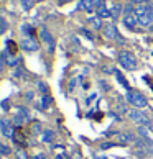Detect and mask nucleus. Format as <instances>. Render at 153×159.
Returning a JSON list of instances; mask_svg holds the SVG:
<instances>
[{"instance_id": "nucleus-10", "label": "nucleus", "mask_w": 153, "mask_h": 159, "mask_svg": "<svg viewBox=\"0 0 153 159\" xmlns=\"http://www.w3.org/2000/svg\"><path fill=\"white\" fill-rule=\"evenodd\" d=\"M13 139H15V143L22 146V148H25L26 146V138H25V131H23V128L18 126V128H15V134H13Z\"/></svg>"}, {"instance_id": "nucleus-4", "label": "nucleus", "mask_w": 153, "mask_h": 159, "mask_svg": "<svg viewBox=\"0 0 153 159\" xmlns=\"http://www.w3.org/2000/svg\"><path fill=\"white\" fill-rule=\"evenodd\" d=\"M128 116H130V120L132 121H135L137 125H140V126H143V125H150L151 123V118L148 116V113H145V111H142V110H132L130 113H128Z\"/></svg>"}, {"instance_id": "nucleus-33", "label": "nucleus", "mask_w": 153, "mask_h": 159, "mask_svg": "<svg viewBox=\"0 0 153 159\" xmlns=\"http://www.w3.org/2000/svg\"><path fill=\"white\" fill-rule=\"evenodd\" d=\"M58 5H64V3H69V2H73V0H56Z\"/></svg>"}, {"instance_id": "nucleus-20", "label": "nucleus", "mask_w": 153, "mask_h": 159, "mask_svg": "<svg viewBox=\"0 0 153 159\" xmlns=\"http://www.w3.org/2000/svg\"><path fill=\"white\" fill-rule=\"evenodd\" d=\"M120 10H122V5L120 3H114L112 5V16H114V18H117V16L120 15Z\"/></svg>"}, {"instance_id": "nucleus-35", "label": "nucleus", "mask_w": 153, "mask_h": 159, "mask_svg": "<svg viewBox=\"0 0 153 159\" xmlns=\"http://www.w3.org/2000/svg\"><path fill=\"white\" fill-rule=\"evenodd\" d=\"M26 98H28V100H33V92H28V93H26Z\"/></svg>"}, {"instance_id": "nucleus-1", "label": "nucleus", "mask_w": 153, "mask_h": 159, "mask_svg": "<svg viewBox=\"0 0 153 159\" xmlns=\"http://www.w3.org/2000/svg\"><path fill=\"white\" fill-rule=\"evenodd\" d=\"M135 16H137V21L142 26H151L153 25V3L145 2L142 5H137L135 7Z\"/></svg>"}, {"instance_id": "nucleus-32", "label": "nucleus", "mask_w": 153, "mask_h": 159, "mask_svg": "<svg viewBox=\"0 0 153 159\" xmlns=\"http://www.w3.org/2000/svg\"><path fill=\"white\" fill-rule=\"evenodd\" d=\"M2 108H3V110H8V108H10V105H8L7 100H3V102H2Z\"/></svg>"}, {"instance_id": "nucleus-13", "label": "nucleus", "mask_w": 153, "mask_h": 159, "mask_svg": "<svg viewBox=\"0 0 153 159\" xmlns=\"http://www.w3.org/2000/svg\"><path fill=\"white\" fill-rule=\"evenodd\" d=\"M53 138H55V133H53V129H45L43 136H41V141H43V143H51Z\"/></svg>"}, {"instance_id": "nucleus-17", "label": "nucleus", "mask_w": 153, "mask_h": 159, "mask_svg": "<svg viewBox=\"0 0 153 159\" xmlns=\"http://www.w3.org/2000/svg\"><path fill=\"white\" fill-rule=\"evenodd\" d=\"M7 48H8V52L12 56L17 54V51H18V46H17L15 41H7Z\"/></svg>"}, {"instance_id": "nucleus-6", "label": "nucleus", "mask_w": 153, "mask_h": 159, "mask_svg": "<svg viewBox=\"0 0 153 159\" xmlns=\"http://www.w3.org/2000/svg\"><path fill=\"white\" fill-rule=\"evenodd\" d=\"M40 36H41V39H43V43L46 44V48H48V52H55V48H56V41H55V38H53V34L46 30V28H43V30L40 31Z\"/></svg>"}, {"instance_id": "nucleus-37", "label": "nucleus", "mask_w": 153, "mask_h": 159, "mask_svg": "<svg viewBox=\"0 0 153 159\" xmlns=\"http://www.w3.org/2000/svg\"><path fill=\"white\" fill-rule=\"evenodd\" d=\"M96 159H107V157H104V156H97Z\"/></svg>"}, {"instance_id": "nucleus-11", "label": "nucleus", "mask_w": 153, "mask_h": 159, "mask_svg": "<svg viewBox=\"0 0 153 159\" xmlns=\"http://www.w3.org/2000/svg\"><path fill=\"white\" fill-rule=\"evenodd\" d=\"M123 25H125V28H128V30H135V26H137V16L132 15V13H128V15H123Z\"/></svg>"}, {"instance_id": "nucleus-2", "label": "nucleus", "mask_w": 153, "mask_h": 159, "mask_svg": "<svg viewBox=\"0 0 153 159\" xmlns=\"http://www.w3.org/2000/svg\"><path fill=\"white\" fill-rule=\"evenodd\" d=\"M119 64L125 70H135L138 67V61L130 51H120L119 52Z\"/></svg>"}, {"instance_id": "nucleus-28", "label": "nucleus", "mask_w": 153, "mask_h": 159, "mask_svg": "<svg viewBox=\"0 0 153 159\" xmlns=\"http://www.w3.org/2000/svg\"><path fill=\"white\" fill-rule=\"evenodd\" d=\"M22 75H23V69H22V67H18V69H15V70H13V77L20 79Z\"/></svg>"}, {"instance_id": "nucleus-19", "label": "nucleus", "mask_w": 153, "mask_h": 159, "mask_svg": "<svg viewBox=\"0 0 153 159\" xmlns=\"http://www.w3.org/2000/svg\"><path fill=\"white\" fill-rule=\"evenodd\" d=\"M20 2H22V7L25 10H31L35 5V0H20Z\"/></svg>"}, {"instance_id": "nucleus-15", "label": "nucleus", "mask_w": 153, "mask_h": 159, "mask_svg": "<svg viewBox=\"0 0 153 159\" xmlns=\"http://www.w3.org/2000/svg\"><path fill=\"white\" fill-rule=\"evenodd\" d=\"M89 23L92 25L94 30H101V28H102V21H101V18H99V16H94V18H89Z\"/></svg>"}, {"instance_id": "nucleus-26", "label": "nucleus", "mask_w": 153, "mask_h": 159, "mask_svg": "<svg viewBox=\"0 0 153 159\" xmlns=\"http://www.w3.org/2000/svg\"><path fill=\"white\" fill-rule=\"evenodd\" d=\"M117 144H122V143H112V141H105V143L101 144V148H102V149H109V148H114V146H117Z\"/></svg>"}, {"instance_id": "nucleus-23", "label": "nucleus", "mask_w": 153, "mask_h": 159, "mask_svg": "<svg viewBox=\"0 0 153 159\" xmlns=\"http://www.w3.org/2000/svg\"><path fill=\"white\" fill-rule=\"evenodd\" d=\"M7 28H8L7 21H5V18H2V16H0V34H3L5 31H7Z\"/></svg>"}, {"instance_id": "nucleus-31", "label": "nucleus", "mask_w": 153, "mask_h": 159, "mask_svg": "<svg viewBox=\"0 0 153 159\" xmlns=\"http://www.w3.org/2000/svg\"><path fill=\"white\" fill-rule=\"evenodd\" d=\"M33 159H50V156H48V154H43V152H40V154L33 156Z\"/></svg>"}, {"instance_id": "nucleus-8", "label": "nucleus", "mask_w": 153, "mask_h": 159, "mask_svg": "<svg viewBox=\"0 0 153 159\" xmlns=\"http://www.w3.org/2000/svg\"><path fill=\"white\" fill-rule=\"evenodd\" d=\"M102 5V0H81L79 8H84L86 11H94Z\"/></svg>"}, {"instance_id": "nucleus-16", "label": "nucleus", "mask_w": 153, "mask_h": 159, "mask_svg": "<svg viewBox=\"0 0 153 159\" xmlns=\"http://www.w3.org/2000/svg\"><path fill=\"white\" fill-rule=\"evenodd\" d=\"M3 56H5V61H7V64H8V66H12V67H15L17 64H18V57H17L15 54H13V56L3 54Z\"/></svg>"}, {"instance_id": "nucleus-27", "label": "nucleus", "mask_w": 153, "mask_h": 159, "mask_svg": "<svg viewBox=\"0 0 153 159\" xmlns=\"http://www.w3.org/2000/svg\"><path fill=\"white\" fill-rule=\"evenodd\" d=\"M7 64V61H5V56H0V77H2V72H3V66Z\"/></svg>"}, {"instance_id": "nucleus-25", "label": "nucleus", "mask_w": 153, "mask_h": 159, "mask_svg": "<svg viewBox=\"0 0 153 159\" xmlns=\"http://www.w3.org/2000/svg\"><path fill=\"white\" fill-rule=\"evenodd\" d=\"M31 129H33L35 134H38V133L41 131V123H40V121H33V123H31Z\"/></svg>"}, {"instance_id": "nucleus-29", "label": "nucleus", "mask_w": 153, "mask_h": 159, "mask_svg": "<svg viewBox=\"0 0 153 159\" xmlns=\"http://www.w3.org/2000/svg\"><path fill=\"white\" fill-rule=\"evenodd\" d=\"M138 133L142 134V136L148 138V131H146V128H145V126H140V128H138Z\"/></svg>"}, {"instance_id": "nucleus-14", "label": "nucleus", "mask_w": 153, "mask_h": 159, "mask_svg": "<svg viewBox=\"0 0 153 159\" xmlns=\"http://www.w3.org/2000/svg\"><path fill=\"white\" fill-rule=\"evenodd\" d=\"M132 141H135L133 134H130V133H122V134H120V143H122V144L132 143Z\"/></svg>"}, {"instance_id": "nucleus-12", "label": "nucleus", "mask_w": 153, "mask_h": 159, "mask_svg": "<svg viewBox=\"0 0 153 159\" xmlns=\"http://www.w3.org/2000/svg\"><path fill=\"white\" fill-rule=\"evenodd\" d=\"M96 11H97V16H99V18H110V16H112V11H110L107 7H105L104 3H102Z\"/></svg>"}, {"instance_id": "nucleus-21", "label": "nucleus", "mask_w": 153, "mask_h": 159, "mask_svg": "<svg viewBox=\"0 0 153 159\" xmlns=\"http://www.w3.org/2000/svg\"><path fill=\"white\" fill-rule=\"evenodd\" d=\"M41 103H43V108H48L50 105L53 103V98H51L50 95H46V97H43V98H41Z\"/></svg>"}, {"instance_id": "nucleus-3", "label": "nucleus", "mask_w": 153, "mask_h": 159, "mask_svg": "<svg viewBox=\"0 0 153 159\" xmlns=\"http://www.w3.org/2000/svg\"><path fill=\"white\" fill-rule=\"evenodd\" d=\"M127 102L132 103L135 108H143L148 105V100H146V97L143 93L138 92V90H133V89H130L127 92Z\"/></svg>"}, {"instance_id": "nucleus-5", "label": "nucleus", "mask_w": 153, "mask_h": 159, "mask_svg": "<svg viewBox=\"0 0 153 159\" xmlns=\"http://www.w3.org/2000/svg\"><path fill=\"white\" fill-rule=\"evenodd\" d=\"M20 48L26 52H35V51L40 49V43L33 36H25L20 41Z\"/></svg>"}, {"instance_id": "nucleus-30", "label": "nucleus", "mask_w": 153, "mask_h": 159, "mask_svg": "<svg viewBox=\"0 0 153 159\" xmlns=\"http://www.w3.org/2000/svg\"><path fill=\"white\" fill-rule=\"evenodd\" d=\"M40 89H41V92H43V93H48V85H46V84H43V82H40Z\"/></svg>"}, {"instance_id": "nucleus-34", "label": "nucleus", "mask_w": 153, "mask_h": 159, "mask_svg": "<svg viewBox=\"0 0 153 159\" xmlns=\"http://www.w3.org/2000/svg\"><path fill=\"white\" fill-rule=\"evenodd\" d=\"M102 116H104V115L101 113V111H97V113H96V116H94V118H96V120H99V121H101V120H102Z\"/></svg>"}, {"instance_id": "nucleus-9", "label": "nucleus", "mask_w": 153, "mask_h": 159, "mask_svg": "<svg viewBox=\"0 0 153 159\" xmlns=\"http://www.w3.org/2000/svg\"><path fill=\"white\" fill-rule=\"evenodd\" d=\"M104 38H107V39L120 38V36H119V31H117V28H115V25L109 23V25H105V26H104Z\"/></svg>"}, {"instance_id": "nucleus-22", "label": "nucleus", "mask_w": 153, "mask_h": 159, "mask_svg": "<svg viewBox=\"0 0 153 159\" xmlns=\"http://www.w3.org/2000/svg\"><path fill=\"white\" fill-rule=\"evenodd\" d=\"M22 30H23V33H26L28 36H33V34H35L33 26H30V25H23V28H22Z\"/></svg>"}, {"instance_id": "nucleus-36", "label": "nucleus", "mask_w": 153, "mask_h": 159, "mask_svg": "<svg viewBox=\"0 0 153 159\" xmlns=\"http://www.w3.org/2000/svg\"><path fill=\"white\" fill-rule=\"evenodd\" d=\"M20 159H26V156H25V152H23V151L20 152Z\"/></svg>"}, {"instance_id": "nucleus-7", "label": "nucleus", "mask_w": 153, "mask_h": 159, "mask_svg": "<svg viewBox=\"0 0 153 159\" xmlns=\"http://www.w3.org/2000/svg\"><path fill=\"white\" fill-rule=\"evenodd\" d=\"M0 128H2V134L5 138H13L15 128H13V125H12V121L8 118H2V120H0Z\"/></svg>"}, {"instance_id": "nucleus-18", "label": "nucleus", "mask_w": 153, "mask_h": 159, "mask_svg": "<svg viewBox=\"0 0 153 159\" xmlns=\"http://www.w3.org/2000/svg\"><path fill=\"white\" fill-rule=\"evenodd\" d=\"M115 77H117V80H119V82H120V84H122L123 87H125L127 90H130V85H128V82H127V79L123 77V75H122L120 72H115Z\"/></svg>"}, {"instance_id": "nucleus-24", "label": "nucleus", "mask_w": 153, "mask_h": 159, "mask_svg": "<svg viewBox=\"0 0 153 159\" xmlns=\"http://www.w3.org/2000/svg\"><path fill=\"white\" fill-rule=\"evenodd\" d=\"M12 152V149L8 148V146H5V144H2L0 143V154H3V156H8Z\"/></svg>"}]
</instances>
